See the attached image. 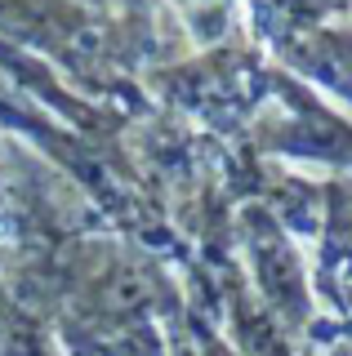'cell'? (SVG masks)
Segmentation results:
<instances>
[]
</instances>
